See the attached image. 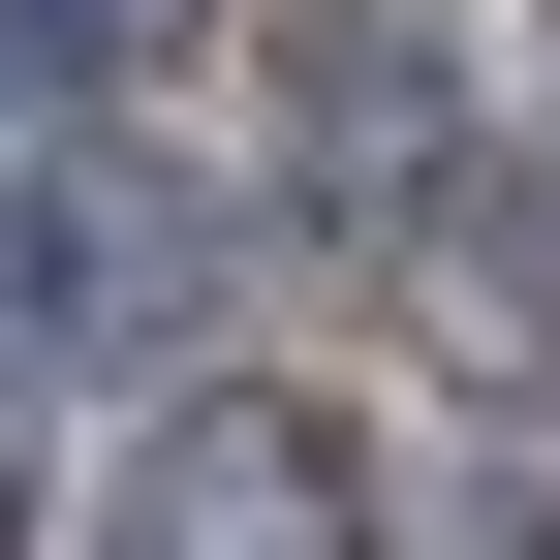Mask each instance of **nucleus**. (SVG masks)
Segmentation results:
<instances>
[{"label": "nucleus", "instance_id": "39448f33", "mask_svg": "<svg viewBox=\"0 0 560 560\" xmlns=\"http://www.w3.org/2000/svg\"><path fill=\"white\" fill-rule=\"evenodd\" d=\"M125 32H156V0H0V94H94Z\"/></svg>", "mask_w": 560, "mask_h": 560}, {"label": "nucleus", "instance_id": "f257e3e1", "mask_svg": "<svg viewBox=\"0 0 560 560\" xmlns=\"http://www.w3.org/2000/svg\"><path fill=\"white\" fill-rule=\"evenodd\" d=\"M94 560H405V499H374V436H342V405H280V374H187L156 436H125Z\"/></svg>", "mask_w": 560, "mask_h": 560}, {"label": "nucleus", "instance_id": "423d86ee", "mask_svg": "<svg viewBox=\"0 0 560 560\" xmlns=\"http://www.w3.org/2000/svg\"><path fill=\"white\" fill-rule=\"evenodd\" d=\"M0 560H32V405H0Z\"/></svg>", "mask_w": 560, "mask_h": 560}, {"label": "nucleus", "instance_id": "7ed1b4c3", "mask_svg": "<svg viewBox=\"0 0 560 560\" xmlns=\"http://www.w3.org/2000/svg\"><path fill=\"white\" fill-rule=\"evenodd\" d=\"M156 312H187V219L125 156H32L0 187V342H156Z\"/></svg>", "mask_w": 560, "mask_h": 560}, {"label": "nucleus", "instance_id": "f03ea898", "mask_svg": "<svg viewBox=\"0 0 560 560\" xmlns=\"http://www.w3.org/2000/svg\"><path fill=\"white\" fill-rule=\"evenodd\" d=\"M280 187H436V0H280Z\"/></svg>", "mask_w": 560, "mask_h": 560}, {"label": "nucleus", "instance_id": "20e7f679", "mask_svg": "<svg viewBox=\"0 0 560 560\" xmlns=\"http://www.w3.org/2000/svg\"><path fill=\"white\" fill-rule=\"evenodd\" d=\"M405 219H436V312H467V374H560V125H529V156H436Z\"/></svg>", "mask_w": 560, "mask_h": 560}]
</instances>
